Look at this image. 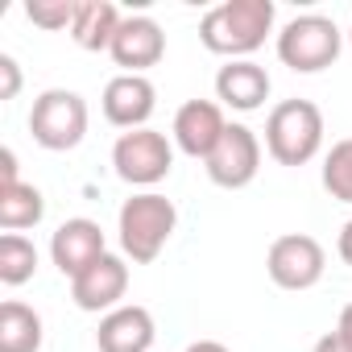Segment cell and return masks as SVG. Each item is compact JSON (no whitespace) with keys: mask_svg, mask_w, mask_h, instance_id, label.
I'll use <instances>...</instances> for the list:
<instances>
[{"mask_svg":"<svg viewBox=\"0 0 352 352\" xmlns=\"http://www.w3.org/2000/svg\"><path fill=\"white\" fill-rule=\"evenodd\" d=\"M274 30V0H224V5L208 9L199 21V42L212 54L224 58H245L265 46Z\"/></svg>","mask_w":352,"mask_h":352,"instance_id":"1","label":"cell"},{"mask_svg":"<svg viewBox=\"0 0 352 352\" xmlns=\"http://www.w3.org/2000/svg\"><path fill=\"white\" fill-rule=\"evenodd\" d=\"M174 224H179V208H174L166 195L157 191H141L133 199H124L120 216H116V232H120V249L133 265H149L166 241L174 236Z\"/></svg>","mask_w":352,"mask_h":352,"instance_id":"2","label":"cell"},{"mask_svg":"<svg viewBox=\"0 0 352 352\" xmlns=\"http://www.w3.org/2000/svg\"><path fill=\"white\" fill-rule=\"evenodd\" d=\"M323 149V112L311 100H282L265 120V153L278 166H307Z\"/></svg>","mask_w":352,"mask_h":352,"instance_id":"3","label":"cell"},{"mask_svg":"<svg viewBox=\"0 0 352 352\" xmlns=\"http://www.w3.org/2000/svg\"><path fill=\"white\" fill-rule=\"evenodd\" d=\"M340 46H344V34L336 30L331 17H319V13L294 17L278 34V58L298 75H315V71L331 67L340 58Z\"/></svg>","mask_w":352,"mask_h":352,"instance_id":"4","label":"cell"},{"mask_svg":"<svg viewBox=\"0 0 352 352\" xmlns=\"http://www.w3.org/2000/svg\"><path fill=\"white\" fill-rule=\"evenodd\" d=\"M30 133L42 149L50 153H67L87 137V104L79 91L67 87H50L34 100L30 108Z\"/></svg>","mask_w":352,"mask_h":352,"instance_id":"5","label":"cell"},{"mask_svg":"<svg viewBox=\"0 0 352 352\" xmlns=\"http://www.w3.org/2000/svg\"><path fill=\"white\" fill-rule=\"evenodd\" d=\"M112 166L129 187H157L174 166V145L157 129H133L116 137Z\"/></svg>","mask_w":352,"mask_h":352,"instance_id":"6","label":"cell"},{"mask_svg":"<svg viewBox=\"0 0 352 352\" xmlns=\"http://www.w3.org/2000/svg\"><path fill=\"white\" fill-rule=\"evenodd\" d=\"M323 265H327V253L307 232H286L265 253V270H270L274 286H282V290H311L323 278Z\"/></svg>","mask_w":352,"mask_h":352,"instance_id":"7","label":"cell"},{"mask_svg":"<svg viewBox=\"0 0 352 352\" xmlns=\"http://www.w3.org/2000/svg\"><path fill=\"white\" fill-rule=\"evenodd\" d=\"M257 170H261V141L249 124H236L228 120L220 145L212 149L208 157V179L224 191H241L257 179Z\"/></svg>","mask_w":352,"mask_h":352,"instance_id":"8","label":"cell"},{"mask_svg":"<svg viewBox=\"0 0 352 352\" xmlns=\"http://www.w3.org/2000/svg\"><path fill=\"white\" fill-rule=\"evenodd\" d=\"M124 290H129V265H124V257H116V253H104L100 261H91L79 278H71V298H75V307L79 311H91V315H108V311H116V307H124L120 298H124Z\"/></svg>","mask_w":352,"mask_h":352,"instance_id":"9","label":"cell"},{"mask_svg":"<svg viewBox=\"0 0 352 352\" xmlns=\"http://www.w3.org/2000/svg\"><path fill=\"white\" fill-rule=\"evenodd\" d=\"M112 63L124 67V75H145L166 54V34L153 17H124L112 38Z\"/></svg>","mask_w":352,"mask_h":352,"instance_id":"10","label":"cell"},{"mask_svg":"<svg viewBox=\"0 0 352 352\" xmlns=\"http://www.w3.org/2000/svg\"><path fill=\"white\" fill-rule=\"evenodd\" d=\"M228 120L224 108L212 100H187L179 112H174V145H179L187 157H212V149L220 145Z\"/></svg>","mask_w":352,"mask_h":352,"instance_id":"11","label":"cell"},{"mask_svg":"<svg viewBox=\"0 0 352 352\" xmlns=\"http://www.w3.org/2000/svg\"><path fill=\"white\" fill-rule=\"evenodd\" d=\"M100 104H104V120L108 124L133 133V129H145V120L153 116L157 91H153V83L145 75H116V79H108Z\"/></svg>","mask_w":352,"mask_h":352,"instance_id":"12","label":"cell"},{"mask_svg":"<svg viewBox=\"0 0 352 352\" xmlns=\"http://www.w3.org/2000/svg\"><path fill=\"white\" fill-rule=\"evenodd\" d=\"M108 253V245H104V232H100V224L96 220H67V224H58V232L50 236V257H54V265H58V274L63 278H79L91 261H100Z\"/></svg>","mask_w":352,"mask_h":352,"instance_id":"13","label":"cell"},{"mask_svg":"<svg viewBox=\"0 0 352 352\" xmlns=\"http://www.w3.org/2000/svg\"><path fill=\"white\" fill-rule=\"evenodd\" d=\"M153 336H157L153 315L137 302H124V307H116L100 319L96 344H100V352H149Z\"/></svg>","mask_w":352,"mask_h":352,"instance_id":"14","label":"cell"},{"mask_svg":"<svg viewBox=\"0 0 352 352\" xmlns=\"http://www.w3.org/2000/svg\"><path fill=\"white\" fill-rule=\"evenodd\" d=\"M216 100L236 108V112H257L265 100H270V75L265 67L249 63V58H236L228 67H220L216 75Z\"/></svg>","mask_w":352,"mask_h":352,"instance_id":"15","label":"cell"},{"mask_svg":"<svg viewBox=\"0 0 352 352\" xmlns=\"http://www.w3.org/2000/svg\"><path fill=\"white\" fill-rule=\"evenodd\" d=\"M120 9L116 5H108V0H83L79 5V17H75V25H71V38H75V46H83V50H112V38H116V30H120Z\"/></svg>","mask_w":352,"mask_h":352,"instance_id":"16","label":"cell"},{"mask_svg":"<svg viewBox=\"0 0 352 352\" xmlns=\"http://www.w3.org/2000/svg\"><path fill=\"white\" fill-rule=\"evenodd\" d=\"M42 348V315L17 298L0 307V352H38Z\"/></svg>","mask_w":352,"mask_h":352,"instance_id":"17","label":"cell"},{"mask_svg":"<svg viewBox=\"0 0 352 352\" xmlns=\"http://www.w3.org/2000/svg\"><path fill=\"white\" fill-rule=\"evenodd\" d=\"M42 216H46V199L34 183H17L0 191V228L5 232H25L42 224Z\"/></svg>","mask_w":352,"mask_h":352,"instance_id":"18","label":"cell"},{"mask_svg":"<svg viewBox=\"0 0 352 352\" xmlns=\"http://www.w3.org/2000/svg\"><path fill=\"white\" fill-rule=\"evenodd\" d=\"M38 270V249L30 236L21 232H5L0 236V282L5 286H25Z\"/></svg>","mask_w":352,"mask_h":352,"instance_id":"19","label":"cell"},{"mask_svg":"<svg viewBox=\"0 0 352 352\" xmlns=\"http://www.w3.org/2000/svg\"><path fill=\"white\" fill-rule=\"evenodd\" d=\"M323 187H327L331 199L352 204V137L336 141L331 153L323 157Z\"/></svg>","mask_w":352,"mask_h":352,"instance_id":"20","label":"cell"},{"mask_svg":"<svg viewBox=\"0 0 352 352\" xmlns=\"http://www.w3.org/2000/svg\"><path fill=\"white\" fill-rule=\"evenodd\" d=\"M79 5L83 0H30L25 17L42 30H71L75 17H79Z\"/></svg>","mask_w":352,"mask_h":352,"instance_id":"21","label":"cell"},{"mask_svg":"<svg viewBox=\"0 0 352 352\" xmlns=\"http://www.w3.org/2000/svg\"><path fill=\"white\" fill-rule=\"evenodd\" d=\"M0 100H13L17 91H21V67H17V58L13 54H0Z\"/></svg>","mask_w":352,"mask_h":352,"instance_id":"22","label":"cell"},{"mask_svg":"<svg viewBox=\"0 0 352 352\" xmlns=\"http://www.w3.org/2000/svg\"><path fill=\"white\" fill-rule=\"evenodd\" d=\"M21 179H17V153L5 145V149H0V191H5V187H17Z\"/></svg>","mask_w":352,"mask_h":352,"instance_id":"23","label":"cell"},{"mask_svg":"<svg viewBox=\"0 0 352 352\" xmlns=\"http://www.w3.org/2000/svg\"><path fill=\"white\" fill-rule=\"evenodd\" d=\"M315 352H352V344H348L340 331H327V336L315 340Z\"/></svg>","mask_w":352,"mask_h":352,"instance_id":"24","label":"cell"},{"mask_svg":"<svg viewBox=\"0 0 352 352\" xmlns=\"http://www.w3.org/2000/svg\"><path fill=\"white\" fill-rule=\"evenodd\" d=\"M336 249H340V257H344V265H352V220L340 228V241H336Z\"/></svg>","mask_w":352,"mask_h":352,"instance_id":"25","label":"cell"},{"mask_svg":"<svg viewBox=\"0 0 352 352\" xmlns=\"http://www.w3.org/2000/svg\"><path fill=\"white\" fill-rule=\"evenodd\" d=\"M336 331H340V336H344V340L352 344V302H348V307L340 311V323H336Z\"/></svg>","mask_w":352,"mask_h":352,"instance_id":"26","label":"cell"},{"mask_svg":"<svg viewBox=\"0 0 352 352\" xmlns=\"http://www.w3.org/2000/svg\"><path fill=\"white\" fill-rule=\"evenodd\" d=\"M187 352H232V348H224L220 340H195V344H191Z\"/></svg>","mask_w":352,"mask_h":352,"instance_id":"27","label":"cell"},{"mask_svg":"<svg viewBox=\"0 0 352 352\" xmlns=\"http://www.w3.org/2000/svg\"><path fill=\"white\" fill-rule=\"evenodd\" d=\"M348 42H352V30H348Z\"/></svg>","mask_w":352,"mask_h":352,"instance_id":"28","label":"cell"}]
</instances>
